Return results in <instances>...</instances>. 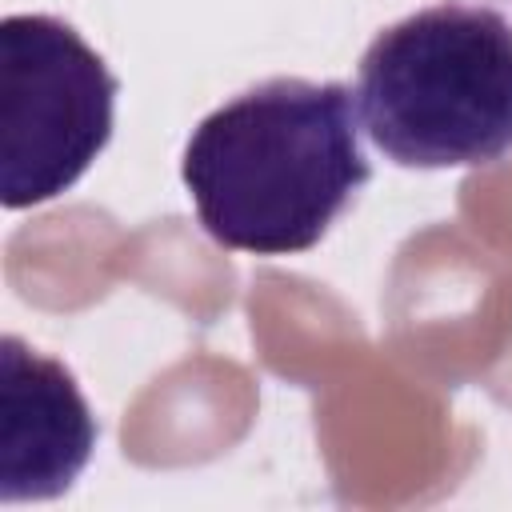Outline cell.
Wrapping results in <instances>:
<instances>
[{"mask_svg":"<svg viewBox=\"0 0 512 512\" xmlns=\"http://www.w3.org/2000/svg\"><path fill=\"white\" fill-rule=\"evenodd\" d=\"M180 176L220 248L308 252L372 176L356 92L340 80H264L192 128Z\"/></svg>","mask_w":512,"mask_h":512,"instance_id":"6da1fadb","label":"cell"},{"mask_svg":"<svg viewBox=\"0 0 512 512\" xmlns=\"http://www.w3.org/2000/svg\"><path fill=\"white\" fill-rule=\"evenodd\" d=\"M356 108L400 168H476L512 148V24L480 4H432L360 56Z\"/></svg>","mask_w":512,"mask_h":512,"instance_id":"7a4b0ae2","label":"cell"},{"mask_svg":"<svg viewBox=\"0 0 512 512\" xmlns=\"http://www.w3.org/2000/svg\"><path fill=\"white\" fill-rule=\"evenodd\" d=\"M116 76L44 12L0 20V200L8 212L68 192L112 140Z\"/></svg>","mask_w":512,"mask_h":512,"instance_id":"3957f363","label":"cell"},{"mask_svg":"<svg viewBox=\"0 0 512 512\" xmlns=\"http://www.w3.org/2000/svg\"><path fill=\"white\" fill-rule=\"evenodd\" d=\"M96 416L76 376L24 344L0 340V500H56L88 468Z\"/></svg>","mask_w":512,"mask_h":512,"instance_id":"277c9868","label":"cell"}]
</instances>
